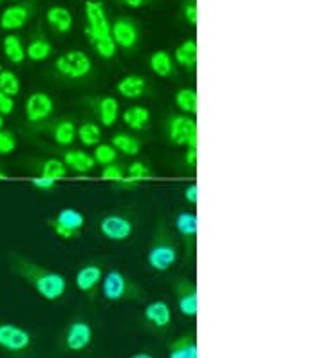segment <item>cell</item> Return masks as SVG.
<instances>
[{"instance_id":"cell-42","label":"cell","mask_w":325,"mask_h":358,"mask_svg":"<svg viewBox=\"0 0 325 358\" xmlns=\"http://www.w3.org/2000/svg\"><path fill=\"white\" fill-rule=\"evenodd\" d=\"M185 163H187L190 171H195V166H197V147H190V149H187V154H185Z\"/></svg>"},{"instance_id":"cell-19","label":"cell","mask_w":325,"mask_h":358,"mask_svg":"<svg viewBox=\"0 0 325 358\" xmlns=\"http://www.w3.org/2000/svg\"><path fill=\"white\" fill-rule=\"evenodd\" d=\"M92 109H94L101 127L107 129L114 127L117 120H120V114H122L120 101L114 96H101L98 100H92Z\"/></svg>"},{"instance_id":"cell-31","label":"cell","mask_w":325,"mask_h":358,"mask_svg":"<svg viewBox=\"0 0 325 358\" xmlns=\"http://www.w3.org/2000/svg\"><path fill=\"white\" fill-rule=\"evenodd\" d=\"M101 138H103V134H101L100 123L83 122L76 129V140H80L83 147H92L94 149L96 145L101 143Z\"/></svg>"},{"instance_id":"cell-40","label":"cell","mask_w":325,"mask_h":358,"mask_svg":"<svg viewBox=\"0 0 325 358\" xmlns=\"http://www.w3.org/2000/svg\"><path fill=\"white\" fill-rule=\"evenodd\" d=\"M15 98L13 96H8L4 92H0V116H9V114L15 113Z\"/></svg>"},{"instance_id":"cell-27","label":"cell","mask_w":325,"mask_h":358,"mask_svg":"<svg viewBox=\"0 0 325 358\" xmlns=\"http://www.w3.org/2000/svg\"><path fill=\"white\" fill-rule=\"evenodd\" d=\"M2 52H4L6 60L13 66H20L26 62V45L20 36L13 35V33L6 35L2 40Z\"/></svg>"},{"instance_id":"cell-8","label":"cell","mask_w":325,"mask_h":358,"mask_svg":"<svg viewBox=\"0 0 325 358\" xmlns=\"http://www.w3.org/2000/svg\"><path fill=\"white\" fill-rule=\"evenodd\" d=\"M94 331L89 320L74 319L67 324L64 335H62V348L69 353H82L92 344Z\"/></svg>"},{"instance_id":"cell-26","label":"cell","mask_w":325,"mask_h":358,"mask_svg":"<svg viewBox=\"0 0 325 358\" xmlns=\"http://www.w3.org/2000/svg\"><path fill=\"white\" fill-rule=\"evenodd\" d=\"M150 110L143 107V105H130L129 109L122 114V120L127 125V129L134 132L145 131L150 125Z\"/></svg>"},{"instance_id":"cell-13","label":"cell","mask_w":325,"mask_h":358,"mask_svg":"<svg viewBox=\"0 0 325 358\" xmlns=\"http://www.w3.org/2000/svg\"><path fill=\"white\" fill-rule=\"evenodd\" d=\"M33 15H35L33 2H15V4H9L0 13V29L8 31V33L22 29L33 18Z\"/></svg>"},{"instance_id":"cell-15","label":"cell","mask_w":325,"mask_h":358,"mask_svg":"<svg viewBox=\"0 0 325 358\" xmlns=\"http://www.w3.org/2000/svg\"><path fill=\"white\" fill-rule=\"evenodd\" d=\"M173 227H175L178 236L185 243V248H187L188 255L194 257L195 243H197V227H199L197 215L194 212H179L175 215V219H173Z\"/></svg>"},{"instance_id":"cell-1","label":"cell","mask_w":325,"mask_h":358,"mask_svg":"<svg viewBox=\"0 0 325 358\" xmlns=\"http://www.w3.org/2000/svg\"><path fill=\"white\" fill-rule=\"evenodd\" d=\"M8 264L9 271L24 282L29 284L31 288L36 292V295H40L43 301L58 302L65 297L69 282H67V277L60 271L38 264L20 252H9Z\"/></svg>"},{"instance_id":"cell-28","label":"cell","mask_w":325,"mask_h":358,"mask_svg":"<svg viewBox=\"0 0 325 358\" xmlns=\"http://www.w3.org/2000/svg\"><path fill=\"white\" fill-rule=\"evenodd\" d=\"M52 44L43 35H35L26 45V58L31 62H45L51 58Z\"/></svg>"},{"instance_id":"cell-16","label":"cell","mask_w":325,"mask_h":358,"mask_svg":"<svg viewBox=\"0 0 325 358\" xmlns=\"http://www.w3.org/2000/svg\"><path fill=\"white\" fill-rule=\"evenodd\" d=\"M143 320L154 331H165L172 324V308L166 301H150L143 308Z\"/></svg>"},{"instance_id":"cell-32","label":"cell","mask_w":325,"mask_h":358,"mask_svg":"<svg viewBox=\"0 0 325 358\" xmlns=\"http://www.w3.org/2000/svg\"><path fill=\"white\" fill-rule=\"evenodd\" d=\"M36 174L45 176V178L52 179V181H62L64 178H67L69 174V169L65 166V163L62 162L60 157H48V159H43L38 166V172Z\"/></svg>"},{"instance_id":"cell-23","label":"cell","mask_w":325,"mask_h":358,"mask_svg":"<svg viewBox=\"0 0 325 358\" xmlns=\"http://www.w3.org/2000/svg\"><path fill=\"white\" fill-rule=\"evenodd\" d=\"M197 52H199V45H197V40L195 38H188L185 42L175 48L173 51V62H175V66L182 67L185 71H190L194 73L195 67H197Z\"/></svg>"},{"instance_id":"cell-5","label":"cell","mask_w":325,"mask_h":358,"mask_svg":"<svg viewBox=\"0 0 325 358\" xmlns=\"http://www.w3.org/2000/svg\"><path fill=\"white\" fill-rule=\"evenodd\" d=\"M55 73L67 80H83L92 73V60L82 49H71L55 60Z\"/></svg>"},{"instance_id":"cell-29","label":"cell","mask_w":325,"mask_h":358,"mask_svg":"<svg viewBox=\"0 0 325 358\" xmlns=\"http://www.w3.org/2000/svg\"><path fill=\"white\" fill-rule=\"evenodd\" d=\"M173 103L181 110L182 114H188V116H195L197 110H199V100H197V91L195 87H181L175 96H173Z\"/></svg>"},{"instance_id":"cell-46","label":"cell","mask_w":325,"mask_h":358,"mask_svg":"<svg viewBox=\"0 0 325 358\" xmlns=\"http://www.w3.org/2000/svg\"><path fill=\"white\" fill-rule=\"evenodd\" d=\"M4 179H8V172H4L0 169V181H4Z\"/></svg>"},{"instance_id":"cell-44","label":"cell","mask_w":325,"mask_h":358,"mask_svg":"<svg viewBox=\"0 0 325 358\" xmlns=\"http://www.w3.org/2000/svg\"><path fill=\"white\" fill-rule=\"evenodd\" d=\"M129 358H156L152 353H148V351H139V353H134L130 355Z\"/></svg>"},{"instance_id":"cell-34","label":"cell","mask_w":325,"mask_h":358,"mask_svg":"<svg viewBox=\"0 0 325 358\" xmlns=\"http://www.w3.org/2000/svg\"><path fill=\"white\" fill-rule=\"evenodd\" d=\"M117 150L114 149L110 143H100L96 145L94 150H92V157H94L96 165H101V166H107V165H113V163L117 162Z\"/></svg>"},{"instance_id":"cell-12","label":"cell","mask_w":325,"mask_h":358,"mask_svg":"<svg viewBox=\"0 0 325 358\" xmlns=\"http://www.w3.org/2000/svg\"><path fill=\"white\" fill-rule=\"evenodd\" d=\"M173 295H175V304L182 317L195 319L197 317V286L194 280L187 277H179L173 282Z\"/></svg>"},{"instance_id":"cell-9","label":"cell","mask_w":325,"mask_h":358,"mask_svg":"<svg viewBox=\"0 0 325 358\" xmlns=\"http://www.w3.org/2000/svg\"><path fill=\"white\" fill-rule=\"evenodd\" d=\"M85 33L87 40L110 36V20L101 0H85Z\"/></svg>"},{"instance_id":"cell-35","label":"cell","mask_w":325,"mask_h":358,"mask_svg":"<svg viewBox=\"0 0 325 358\" xmlns=\"http://www.w3.org/2000/svg\"><path fill=\"white\" fill-rule=\"evenodd\" d=\"M125 172H127L125 178L129 179V181H132V183L138 185V187L143 183V181H148V179L152 178L150 166L143 162L130 163V166L129 169H125Z\"/></svg>"},{"instance_id":"cell-41","label":"cell","mask_w":325,"mask_h":358,"mask_svg":"<svg viewBox=\"0 0 325 358\" xmlns=\"http://www.w3.org/2000/svg\"><path fill=\"white\" fill-rule=\"evenodd\" d=\"M185 201L192 206L197 205V201H199V187H197V183H190L185 188Z\"/></svg>"},{"instance_id":"cell-22","label":"cell","mask_w":325,"mask_h":358,"mask_svg":"<svg viewBox=\"0 0 325 358\" xmlns=\"http://www.w3.org/2000/svg\"><path fill=\"white\" fill-rule=\"evenodd\" d=\"M148 67H150L152 75H156L157 78L163 80L173 78L175 73H178V66L173 62V57L165 49L152 52L150 58H148Z\"/></svg>"},{"instance_id":"cell-17","label":"cell","mask_w":325,"mask_h":358,"mask_svg":"<svg viewBox=\"0 0 325 358\" xmlns=\"http://www.w3.org/2000/svg\"><path fill=\"white\" fill-rule=\"evenodd\" d=\"M103 268L100 262H87L76 271L74 275V286L78 288V292L85 293V295H92L96 289L100 288L101 280H103Z\"/></svg>"},{"instance_id":"cell-11","label":"cell","mask_w":325,"mask_h":358,"mask_svg":"<svg viewBox=\"0 0 325 358\" xmlns=\"http://www.w3.org/2000/svg\"><path fill=\"white\" fill-rule=\"evenodd\" d=\"M100 234L107 241L113 243H123L130 239L134 234V223L122 214H107L100 219Z\"/></svg>"},{"instance_id":"cell-24","label":"cell","mask_w":325,"mask_h":358,"mask_svg":"<svg viewBox=\"0 0 325 358\" xmlns=\"http://www.w3.org/2000/svg\"><path fill=\"white\" fill-rule=\"evenodd\" d=\"M45 20H48L49 27L55 33H58V35H67L73 29L74 24L73 13L67 8H64V6H51L45 11Z\"/></svg>"},{"instance_id":"cell-21","label":"cell","mask_w":325,"mask_h":358,"mask_svg":"<svg viewBox=\"0 0 325 358\" xmlns=\"http://www.w3.org/2000/svg\"><path fill=\"white\" fill-rule=\"evenodd\" d=\"M62 162L69 169V172H74V174H91L96 169L94 157L85 150H65L62 154Z\"/></svg>"},{"instance_id":"cell-14","label":"cell","mask_w":325,"mask_h":358,"mask_svg":"<svg viewBox=\"0 0 325 358\" xmlns=\"http://www.w3.org/2000/svg\"><path fill=\"white\" fill-rule=\"evenodd\" d=\"M110 36L117 49L130 51L139 44V26L136 24L134 18L130 17H117L110 24Z\"/></svg>"},{"instance_id":"cell-43","label":"cell","mask_w":325,"mask_h":358,"mask_svg":"<svg viewBox=\"0 0 325 358\" xmlns=\"http://www.w3.org/2000/svg\"><path fill=\"white\" fill-rule=\"evenodd\" d=\"M148 0H120V4L127 6L130 9H138V8H143L147 4Z\"/></svg>"},{"instance_id":"cell-37","label":"cell","mask_w":325,"mask_h":358,"mask_svg":"<svg viewBox=\"0 0 325 358\" xmlns=\"http://www.w3.org/2000/svg\"><path fill=\"white\" fill-rule=\"evenodd\" d=\"M125 169H123L122 165H117V163H113V165H107L101 169V179L103 181H107V183H113V185H117L120 181H123L125 179Z\"/></svg>"},{"instance_id":"cell-4","label":"cell","mask_w":325,"mask_h":358,"mask_svg":"<svg viewBox=\"0 0 325 358\" xmlns=\"http://www.w3.org/2000/svg\"><path fill=\"white\" fill-rule=\"evenodd\" d=\"M165 134L168 141L175 147H197V122L188 114H172L165 122Z\"/></svg>"},{"instance_id":"cell-10","label":"cell","mask_w":325,"mask_h":358,"mask_svg":"<svg viewBox=\"0 0 325 358\" xmlns=\"http://www.w3.org/2000/svg\"><path fill=\"white\" fill-rule=\"evenodd\" d=\"M52 113H55V100L51 98V94L36 91L27 96L24 114H26V120L31 125H40V123L48 122Z\"/></svg>"},{"instance_id":"cell-38","label":"cell","mask_w":325,"mask_h":358,"mask_svg":"<svg viewBox=\"0 0 325 358\" xmlns=\"http://www.w3.org/2000/svg\"><path fill=\"white\" fill-rule=\"evenodd\" d=\"M182 15L190 26H197L199 22V11H197V0H185L182 4Z\"/></svg>"},{"instance_id":"cell-7","label":"cell","mask_w":325,"mask_h":358,"mask_svg":"<svg viewBox=\"0 0 325 358\" xmlns=\"http://www.w3.org/2000/svg\"><path fill=\"white\" fill-rule=\"evenodd\" d=\"M33 345V335L13 322H0V350L8 355H24Z\"/></svg>"},{"instance_id":"cell-18","label":"cell","mask_w":325,"mask_h":358,"mask_svg":"<svg viewBox=\"0 0 325 358\" xmlns=\"http://www.w3.org/2000/svg\"><path fill=\"white\" fill-rule=\"evenodd\" d=\"M166 358H197V336L195 331H187L166 342Z\"/></svg>"},{"instance_id":"cell-30","label":"cell","mask_w":325,"mask_h":358,"mask_svg":"<svg viewBox=\"0 0 325 358\" xmlns=\"http://www.w3.org/2000/svg\"><path fill=\"white\" fill-rule=\"evenodd\" d=\"M110 145L117 152L125 154L129 157H134L141 152V141L136 136L129 134V132H117V134H114Z\"/></svg>"},{"instance_id":"cell-3","label":"cell","mask_w":325,"mask_h":358,"mask_svg":"<svg viewBox=\"0 0 325 358\" xmlns=\"http://www.w3.org/2000/svg\"><path fill=\"white\" fill-rule=\"evenodd\" d=\"M101 295L108 302H145L148 293L122 270H108L100 284Z\"/></svg>"},{"instance_id":"cell-20","label":"cell","mask_w":325,"mask_h":358,"mask_svg":"<svg viewBox=\"0 0 325 358\" xmlns=\"http://www.w3.org/2000/svg\"><path fill=\"white\" fill-rule=\"evenodd\" d=\"M116 92L127 100H139L148 92V82L141 75H125L116 82Z\"/></svg>"},{"instance_id":"cell-36","label":"cell","mask_w":325,"mask_h":358,"mask_svg":"<svg viewBox=\"0 0 325 358\" xmlns=\"http://www.w3.org/2000/svg\"><path fill=\"white\" fill-rule=\"evenodd\" d=\"M18 147L17 136L15 132L8 131V129H2L0 131V156H9L13 154Z\"/></svg>"},{"instance_id":"cell-6","label":"cell","mask_w":325,"mask_h":358,"mask_svg":"<svg viewBox=\"0 0 325 358\" xmlns=\"http://www.w3.org/2000/svg\"><path fill=\"white\" fill-rule=\"evenodd\" d=\"M48 227L58 239H76L85 227V215L76 208H62L55 217L48 219Z\"/></svg>"},{"instance_id":"cell-45","label":"cell","mask_w":325,"mask_h":358,"mask_svg":"<svg viewBox=\"0 0 325 358\" xmlns=\"http://www.w3.org/2000/svg\"><path fill=\"white\" fill-rule=\"evenodd\" d=\"M15 2H22V0H0V6H2V4H15Z\"/></svg>"},{"instance_id":"cell-39","label":"cell","mask_w":325,"mask_h":358,"mask_svg":"<svg viewBox=\"0 0 325 358\" xmlns=\"http://www.w3.org/2000/svg\"><path fill=\"white\" fill-rule=\"evenodd\" d=\"M31 187L36 188V190H40V192H51L52 188H57V181H52V179L45 178V176H40V174H35L33 178L29 179Z\"/></svg>"},{"instance_id":"cell-33","label":"cell","mask_w":325,"mask_h":358,"mask_svg":"<svg viewBox=\"0 0 325 358\" xmlns=\"http://www.w3.org/2000/svg\"><path fill=\"white\" fill-rule=\"evenodd\" d=\"M20 89V78L17 76V73L11 69H6V67H0V92L17 98Z\"/></svg>"},{"instance_id":"cell-47","label":"cell","mask_w":325,"mask_h":358,"mask_svg":"<svg viewBox=\"0 0 325 358\" xmlns=\"http://www.w3.org/2000/svg\"><path fill=\"white\" fill-rule=\"evenodd\" d=\"M4 125H6V122H4V116H0V131H2V129H4Z\"/></svg>"},{"instance_id":"cell-2","label":"cell","mask_w":325,"mask_h":358,"mask_svg":"<svg viewBox=\"0 0 325 358\" xmlns=\"http://www.w3.org/2000/svg\"><path fill=\"white\" fill-rule=\"evenodd\" d=\"M179 261V246L173 239V234L166 223L161 219L156 224V230L152 234L150 245H148L147 252V264L150 270L157 271V273H165L170 271V268L175 266V262Z\"/></svg>"},{"instance_id":"cell-25","label":"cell","mask_w":325,"mask_h":358,"mask_svg":"<svg viewBox=\"0 0 325 358\" xmlns=\"http://www.w3.org/2000/svg\"><path fill=\"white\" fill-rule=\"evenodd\" d=\"M76 129L78 127L73 120L62 118L49 127V134L58 147H71L76 141Z\"/></svg>"}]
</instances>
